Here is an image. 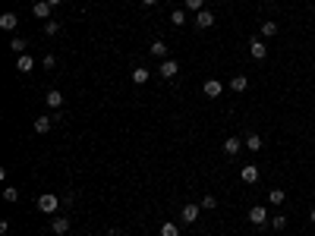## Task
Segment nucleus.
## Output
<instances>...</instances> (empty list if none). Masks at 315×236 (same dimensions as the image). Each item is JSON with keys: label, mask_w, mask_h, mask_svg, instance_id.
I'll return each instance as SVG.
<instances>
[{"label": "nucleus", "mask_w": 315, "mask_h": 236, "mask_svg": "<svg viewBox=\"0 0 315 236\" xmlns=\"http://www.w3.org/2000/svg\"><path fill=\"white\" fill-rule=\"evenodd\" d=\"M202 208H208V211L218 208V199H214V195H202Z\"/></svg>", "instance_id": "c85d7f7f"}, {"label": "nucleus", "mask_w": 315, "mask_h": 236, "mask_svg": "<svg viewBox=\"0 0 315 236\" xmlns=\"http://www.w3.org/2000/svg\"><path fill=\"white\" fill-rule=\"evenodd\" d=\"M16 25H19V16H16V13H3V16H0V29L13 32Z\"/></svg>", "instance_id": "ddd939ff"}, {"label": "nucleus", "mask_w": 315, "mask_h": 236, "mask_svg": "<svg viewBox=\"0 0 315 236\" xmlns=\"http://www.w3.org/2000/svg\"><path fill=\"white\" fill-rule=\"evenodd\" d=\"M60 32V22L57 19H48V22H44V35H57Z\"/></svg>", "instance_id": "a878e982"}, {"label": "nucleus", "mask_w": 315, "mask_h": 236, "mask_svg": "<svg viewBox=\"0 0 315 236\" xmlns=\"http://www.w3.org/2000/svg\"><path fill=\"white\" fill-rule=\"evenodd\" d=\"M196 25H199V29H211V25H214V13L211 10H199L196 13Z\"/></svg>", "instance_id": "1a4fd4ad"}, {"label": "nucleus", "mask_w": 315, "mask_h": 236, "mask_svg": "<svg viewBox=\"0 0 315 236\" xmlns=\"http://www.w3.org/2000/svg\"><path fill=\"white\" fill-rule=\"evenodd\" d=\"M240 180H243L246 186H256L259 183V167L256 164H246L243 170H240Z\"/></svg>", "instance_id": "423d86ee"}, {"label": "nucleus", "mask_w": 315, "mask_h": 236, "mask_svg": "<svg viewBox=\"0 0 315 236\" xmlns=\"http://www.w3.org/2000/svg\"><path fill=\"white\" fill-rule=\"evenodd\" d=\"M249 54H252V57H256V60H265L268 57V44L262 41V38H249Z\"/></svg>", "instance_id": "20e7f679"}, {"label": "nucleus", "mask_w": 315, "mask_h": 236, "mask_svg": "<svg viewBox=\"0 0 315 236\" xmlns=\"http://www.w3.org/2000/svg\"><path fill=\"white\" fill-rule=\"evenodd\" d=\"M44 101H48V107H54V110H57V107H63V94H60L57 89H51L48 94H44Z\"/></svg>", "instance_id": "4468645a"}, {"label": "nucleus", "mask_w": 315, "mask_h": 236, "mask_svg": "<svg viewBox=\"0 0 315 236\" xmlns=\"http://www.w3.org/2000/svg\"><path fill=\"white\" fill-rule=\"evenodd\" d=\"M51 126H54V117H38V120H35V132H38V136L51 132Z\"/></svg>", "instance_id": "2eb2a0df"}, {"label": "nucleus", "mask_w": 315, "mask_h": 236, "mask_svg": "<svg viewBox=\"0 0 315 236\" xmlns=\"http://www.w3.org/2000/svg\"><path fill=\"white\" fill-rule=\"evenodd\" d=\"M151 54L161 57V60H167V44L164 41H151Z\"/></svg>", "instance_id": "4be33fe9"}, {"label": "nucleus", "mask_w": 315, "mask_h": 236, "mask_svg": "<svg viewBox=\"0 0 315 236\" xmlns=\"http://www.w3.org/2000/svg\"><path fill=\"white\" fill-rule=\"evenodd\" d=\"M158 3V0H142V6H155Z\"/></svg>", "instance_id": "7c9ffc66"}, {"label": "nucleus", "mask_w": 315, "mask_h": 236, "mask_svg": "<svg viewBox=\"0 0 315 236\" xmlns=\"http://www.w3.org/2000/svg\"><path fill=\"white\" fill-rule=\"evenodd\" d=\"M161 236H180V227L173 220H167V224H161Z\"/></svg>", "instance_id": "412c9836"}, {"label": "nucleus", "mask_w": 315, "mask_h": 236, "mask_svg": "<svg viewBox=\"0 0 315 236\" xmlns=\"http://www.w3.org/2000/svg\"><path fill=\"white\" fill-rule=\"evenodd\" d=\"M25 47H29V44H25L22 38H13V41H10V51L16 54V57H19V54H25Z\"/></svg>", "instance_id": "5701e85b"}, {"label": "nucleus", "mask_w": 315, "mask_h": 236, "mask_svg": "<svg viewBox=\"0 0 315 236\" xmlns=\"http://www.w3.org/2000/svg\"><path fill=\"white\" fill-rule=\"evenodd\" d=\"M60 201H63L60 195H38V201H35V205H38V211H41V214H57Z\"/></svg>", "instance_id": "f257e3e1"}, {"label": "nucleus", "mask_w": 315, "mask_h": 236, "mask_svg": "<svg viewBox=\"0 0 315 236\" xmlns=\"http://www.w3.org/2000/svg\"><path fill=\"white\" fill-rule=\"evenodd\" d=\"M224 3H230V0H224Z\"/></svg>", "instance_id": "72a5a7b5"}, {"label": "nucleus", "mask_w": 315, "mask_h": 236, "mask_svg": "<svg viewBox=\"0 0 315 236\" xmlns=\"http://www.w3.org/2000/svg\"><path fill=\"white\" fill-rule=\"evenodd\" d=\"M268 201H271V205H284L287 192H284V189H271V192H268Z\"/></svg>", "instance_id": "a211bd4d"}, {"label": "nucleus", "mask_w": 315, "mask_h": 236, "mask_svg": "<svg viewBox=\"0 0 315 236\" xmlns=\"http://www.w3.org/2000/svg\"><path fill=\"white\" fill-rule=\"evenodd\" d=\"M51 10H54V6L48 3V0H38V3L32 6V13H35L38 19H51Z\"/></svg>", "instance_id": "9b49d317"}, {"label": "nucleus", "mask_w": 315, "mask_h": 236, "mask_svg": "<svg viewBox=\"0 0 315 236\" xmlns=\"http://www.w3.org/2000/svg\"><path fill=\"white\" fill-rule=\"evenodd\" d=\"M271 227H274V230H284V227H287V214H274V218H271Z\"/></svg>", "instance_id": "393cba45"}, {"label": "nucleus", "mask_w": 315, "mask_h": 236, "mask_svg": "<svg viewBox=\"0 0 315 236\" xmlns=\"http://www.w3.org/2000/svg\"><path fill=\"white\" fill-rule=\"evenodd\" d=\"M170 22H173V25H183V22H186V10H173V13H170Z\"/></svg>", "instance_id": "bb28decb"}, {"label": "nucleus", "mask_w": 315, "mask_h": 236, "mask_svg": "<svg viewBox=\"0 0 315 236\" xmlns=\"http://www.w3.org/2000/svg\"><path fill=\"white\" fill-rule=\"evenodd\" d=\"M274 35H278V22H274V19L262 22V38H274Z\"/></svg>", "instance_id": "aec40b11"}, {"label": "nucleus", "mask_w": 315, "mask_h": 236, "mask_svg": "<svg viewBox=\"0 0 315 236\" xmlns=\"http://www.w3.org/2000/svg\"><path fill=\"white\" fill-rule=\"evenodd\" d=\"M148 79H151L148 70H142V66H139V70H132V82H136V85H145Z\"/></svg>", "instance_id": "6ab92c4d"}, {"label": "nucleus", "mask_w": 315, "mask_h": 236, "mask_svg": "<svg viewBox=\"0 0 315 236\" xmlns=\"http://www.w3.org/2000/svg\"><path fill=\"white\" fill-rule=\"evenodd\" d=\"M16 70L19 73H32V70H35V60H32L29 54H19V57H16Z\"/></svg>", "instance_id": "9d476101"}, {"label": "nucleus", "mask_w": 315, "mask_h": 236, "mask_svg": "<svg viewBox=\"0 0 315 236\" xmlns=\"http://www.w3.org/2000/svg\"><path fill=\"white\" fill-rule=\"evenodd\" d=\"M51 230L57 233V236L70 233V218H54V220H51Z\"/></svg>", "instance_id": "f8f14e48"}, {"label": "nucleus", "mask_w": 315, "mask_h": 236, "mask_svg": "<svg viewBox=\"0 0 315 236\" xmlns=\"http://www.w3.org/2000/svg\"><path fill=\"white\" fill-rule=\"evenodd\" d=\"M54 63H57V60H54L51 54H44V70H54Z\"/></svg>", "instance_id": "c756f323"}, {"label": "nucleus", "mask_w": 315, "mask_h": 236, "mask_svg": "<svg viewBox=\"0 0 315 236\" xmlns=\"http://www.w3.org/2000/svg\"><path fill=\"white\" fill-rule=\"evenodd\" d=\"M246 89H249V79H246V76H233L230 79V91H246Z\"/></svg>", "instance_id": "f3484780"}, {"label": "nucleus", "mask_w": 315, "mask_h": 236, "mask_svg": "<svg viewBox=\"0 0 315 236\" xmlns=\"http://www.w3.org/2000/svg\"><path fill=\"white\" fill-rule=\"evenodd\" d=\"M158 73H161V79H173L180 73V63L173 57H167V60H161V66H158Z\"/></svg>", "instance_id": "7ed1b4c3"}, {"label": "nucleus", "mask_w": 315, "mask_h": 236, "mask_svg": "<svg viewBox=\"0 0 315 236\" xmlns=\"http://www.w3.org/2000/svg\"><path fill=\"white\" fill-rule=\"evenodd\" d=\"M202 91L208 94V98H221V94H224V85H221V79H208V82L202 85Z\"/></svg>", "instance_id": "6e6552de"}, {"label": "nucleus", "mask_w": 315, "mask_h": 236, "mask_svg": "<svg viewBox=\"0 0 315 236\" xmlns=\"http://www.w3.org/2000/svg\"><path fill=\"white\" fill-rule=\"evenodd\" d=\"M199 208H202V205H192V201H189V205H183L180 220H183V224H196V220H199Z\"/></svg>", "instance_id": "0eeeda50"}, {"label": "nucleus", "mask_w": 315, "mask_h": 236, "mask_svg": "<svg viewBox=\"0 0 315 236\" xmlns=\"http://www.w3.org/2000/svg\"><path fill=\"white\" fill-rule=\"evenodd\" d=\"M309 220H312V224H315V208H312V211H309Z\"/></svg>", "instance_id": "2f4dec72"}, {"label": "nucleus", "mask_w": 315, "mask_h": 236, "mask_svg": "<svg viewBox=\"0 0 315 236\" xmlns=\"http://www.w3.org/2000/svg\"><path fill=\"white\" fill-rule=\"evenodd\" d=\"M221 148H224V154H227V158H237V154L243 151L246 145H243V142H240L237 136H230V139H224V145H221Z\"/></svg>", "instance_id": "39448f33"}, {"label": "nucleus", "mask_w": 315, "mask_h": 236, "mask_svg": "<svg viewBox=\"0 0 315 236\" xmlns=\"http://www.w3.org/2000/svg\"><path fill=\"white\" fill-rule=\"evenodd\" d=\"M3 199H6V201H19V192H16L13 186H6V189H3Z\"/></svg>", "instance_id": "cd10ccee"}, {"label": "nucleus", "mask_w": 315, "mask_h": 236, "mask_svg": "<svg viewBox=\"0 0 315 236\" xmlns=\"http://www.w3.org/2000/svg\"><path fill=\"white\" fill-rule=\"evenodd\" d=\"M48 3H51V6H57V3H63V0H48Z\"/></svg>", "instance_id": "473e14b6"}, {"label": "nucleus", "mask_w": 315, "mask_h": 236, "mask_svg": "<svg viewBox=\"0 0 315 236\" xmlns=\"http://www.w3.org/2000/svg\"><path fill=\"white\" fill-rule=\"evenodd\" d=\"M183 6L192 10V13H199V10H205V0H183Z\"/></svg>", "instance_id": "b1692460"}, {"label": "nucleus", "mask_w": 315, "mask_h": 236, "mask_svg": "<svg viewBox=\"0 0 315 236\" xmlns=\"http://www.w3.org/2000/svg\"><path fill=\"white\" fill-rule=\"evenodd\" d=\"M243 145H246V151H262V136H256V132H249Z\"/></svg>", "instance_id": "dca6fc26"}, {"label": "nucleus", "mask_w": 315, "mask_h": 236, "mask_svg": "<svg viewBox=\"0 0 315 236\" xmlns=\"http://www.w3.org/2000/svg\"><path fill=\"white\" fill-rule=\"evenodd\" d=\"M246 220H249V224H256V227L268 224V208H265V205H252L249 214H246Z\"/></svg>", "instance_id": "f03ea898"}]
</instances>
